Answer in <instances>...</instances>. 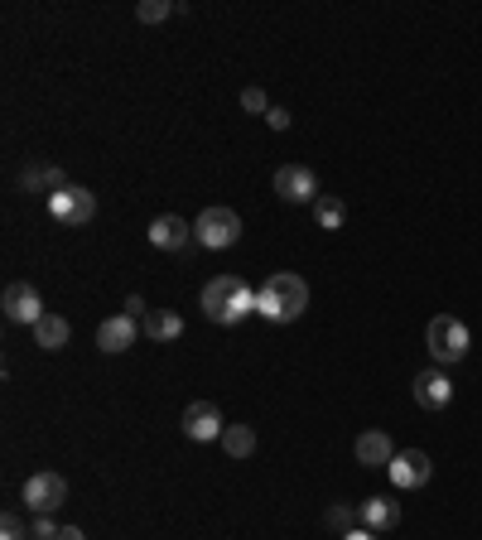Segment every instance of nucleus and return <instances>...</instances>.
Segmentation results:
<instances>
[{
	"mask_svg": "<svg viewBox=\"0 0 482 540\" xmlns=\"http://www.w3.org/2000/svg\"><path fill=\"white\" fill-rule=\"evenodd\" d=\"M415 405L420 410H444V405L454 401V381L444 377L439 367H425V372H415Z\"/></svg>",
	"mask_w": 482,
	"mask_h": 540,
	"instance_id": "11",
	"label": "nucleus"
},
{
	"mask_svg": "<svg viewBox=\"0 0 482 540\" xmlns=\"http://www.w3.org/2000/svg\"><path fill=\"white\" fill-rule=\"evenodd\" d=\"M193 242L208 246V251H227L241 242V217L232 208H203L193 222Z\"/></svg>",
	"mask_w": 482,
	"mask_h": 540,
	"instance_id": "4",
	"label": "nucleus"
},
{
	"mask_svg": "<svg viewBox=\"0 0 482 540\" xmlns=\"http://www.w3.org/2000/svg\"><path fill=\"white\" fill-rule=\"evenodd\" d=\"M314 222H319L323 232H338V227L348 222V208H343V198H338V193H319V203H314Z\"/></svg>",
	"mask_w": 482,
	"mask_h": 540,
	"instance_id": "19",
	"label": "nucleus"
},
{
	"mask_svg": "<svg viewBox=\"0 0 482 540\" xmlns=\"http://www.w3.org/2000/svg\"><path fill=\"white\" fill-rule=\"evenodd\" d=\"M304 309H309V285L299 280L295 270H275V275L261 280V290H256V314H261L266 324H295Z\"/></svg>",
	"mask_w": 482,
	"mask_h": 540,
	"instance_id": "1",
	"label": "nucleus"
},
{
	"mask_svg": "<svg viewBox=\"0 0 482 540\" xmlns=\"http://www.w3.org/2000/svg\"><path fill=\"white\" fill-rule=\"evenodd\" d=\"M323 521H328V531H343V536H348V531H357V521H362V516H357V507L338 502V507H328V512H323Z\"/></svg>",
	"mask_w": 482,
	"mask_h": 540,
	"instance_id": "22",
	"label": "nucleus"
},
{
	"mask_svg": "<svg viewBox=\"0 0 482 540\" xmlns=\"http://www.w3.org/2000/svg\"><path fill=\"white\" fill-rule=\"evenodd\" d=\"M275 193L285 203H319V174L309 164H280L275 169Z\"/></svg>",
	"mask_w": 482,
	"mask_h": 540,
	"instance_id": "8",
	"label": "nucleus"
},
{
	"mask_svg": "<svg viewBox=\"0 0 482 540\" xmlns=\"http://www.w3.org/2000/svg\"><path fill=\"white\" fill-rule=\"evenodd\" d=\"M29 333H34V348L58 352V348H68V338H73V324H68L63 314H44V319L29 328Z\"/></svg>",
	"mask_w": 482,
	"mask_h": 540,
	"instance_id": "17",
	"label": "nucleus"
},
{
	"mask_svg": "<svg viewBox=\"0 0 482 540\" xmlns=\"http://www.w3.org/2000/svg\"><path fill=\"white\" fill-rule=\"evenodd\" d=\"M266 126H270V131H290V111H285V107H270L266 111Z\"/></svg>",
	"mask_w": 482,
	"mask_h": 540,
	"instance_id": "27",
	"label": "nucleus"
},
{
	"mask_svg": "<svg viewBox=\"0 0 482 540\" xmlns=\"http://www.w3.org/2000/svg\"><path fill=\"white\" fill-rule=\"evenodd\" d=\"M241 107L251 111V116H266V111H270V97L261 92V87H246V92H241Z\"/></svg>",
	"mask_w": 482,
	"mask_h": 540,
	"instance_id": "25",
	"label": "nucleus"
},
{
	"mask_svg": "<svg viewBox=\"0 0 482 540\" xmlns=\"http://www.w3.org/2000/svg\"><path fill=\"white\" fill-rule=\"evenodd\" d=\"M126 314H131L135 324H145V319H150L155 309H150V304H145V299H140V295H131V299H126Z\"/></svg>",
	"mask_w": 482,
	"mask_h": 540,
	"instance_id": "26",
	"label": "nucleus"
},
{
	"mask_svg": "<svg viewBox=\"0 0 482 540\" xmlns=\"http://www.w3.org/2000/svg\"><path fill=\"white\" fill-rule=\"evenodd\" d=\"M0 309H5V319L10 324H25L34 328L49 309H44V299H39V290L29 285V280H15V285H5V299H0Z\"/></svg>",
	"mask_w": 482,
	"mask_h": 540,
	"instance_id": "7",
	"label": "nucleus"
},
{
	"mask_svg": "<svg viewBox=\"0 0 482 540\" xmlns=\"http://www.w3.org/2000/svg\"><path fill=\"white\" fill-rule=\"evenodd\" d=\"M63 536V526H58L54 516H34V526H29V540H58Z\"/></svg>",
	"mask_w": 482,
	"mask_h": 540,
	"instance_id": "24",
	"label": "nucleus"
},
{
	"mask_svg": "<svg viewBox=\"0 0 482 540\" xmlns=\"http://www.w3.org/2000/svg\"><path fill=\"white\" fill-rule=\"evenodd\" d=\"M425 348H429V357H434L439 367H449V362H463V357H468L473 333H468V324L454 319V314H434L429 328H425Z\"/></svg>",
	"mask_w": 482,
	"mask_h": 540,
	"instance_id": "3",
	"label": "nucleus"
},
{
	"mask_svg": "<svg viewBox=\"0 0 482 540\" xmlns=\"http://www.w3.org/2000/svg\"><path fill=\"white\" fill-rule=\"evenodd\" d=\"M174 10H184V5H174V0H140V5H135V20H140V25H160Z\"/></svg>",
	"mask_w": 482,
	"mask_h": 540,
	"instance_id": "21",
	"label": "nucleus"
},
{
	"mask_svg": "<svg viewBox=\"0 0 482 540\" xmlns=\"http://www.w3.org/2000/svg\"><path fill=\"white\" fill-rule=\"evenodd\" d=\"M391 483L401 487V492H415V487H425L429 478H434V463H429L425 449H405V454H396L391 459Z\"/></svg>",
	"mask_w": 482,
	"mask_h": 540,
	"instance_id": "9",
	"label": "nucleus"
},
{
	"mask_svg": "<svg viewBox=\"0 0 482 540\" xmlns=\"http://www.w3.org/2000/svg\"><path fill=\"white\" fill-rule=\"evenodd\" d=\"M135 338H140V324H135L131 314H111L107 324L97 328V348L102 352H126L135 348Z\"/></svg>",
	"mask_w": 482,
	"mask_h": 540,
	"instance_id": "12",
	"label": "nucleus"
},
{
	"mask_svg": "<svg viewBox=\"0 0 482 540\" xmlns=\"http://www.w3.org/2000/svg\"><path fill=\"white\" fill-rule=\"evenodd\" d=\"M145 338H155V343H174V338H184V319L174 314V309H155L145 324H140Z\"/></svg>",
	"mask_w": 482,
	"mask_h": 540,
	"instance_id": "18",
	"label": "nucleus"
},
{
	"mask_svg": "<svg viewBox=\"0 0 482 540\" xmlns=\"http://www.w3.org/2000/svg\"><path fill=\"white\" fill-rule=\"evenodd\" d=\"M20 497H25V507L34 516H54L63 502H68V478L63 473H29L25 487H20Z\"/></svg>",
	"mask_w": 482,
	"mask_h": 540,
	"instance_id": "5",
	"label": "nucleus"
},
{
	"mask_svg": "<svg viewBox=\"0 0 482 540\" xmlns=\"http://www.w3.org/2000/svg\"><path fill=\"white\" fill-rule=\"evenodd\" d=\"M188 242H193V227H188L184 217L164 213L150 222V246H160V251H184Z\"/></svg>",
	"mask_w": 482,
	"mask_h": 540,
	"instance_id": "13",
	"label": "nucleus"
},
{
	"mask_svg": "<svg viewBox=\"0 0 482 540\" xmlns=\"http://www.w3.org/2000/svg\"><path fill=\"white\" fill-rule=\"evenodd\" d=\"M203 314H208V324L237 328L241 319L256 314V290L241 275H217V280L203 285Z\"/></svg>",
	"mask_w": 482,
	"mask_h": 540,
	"instance_id": "2",
	"label": "nucleus"
},
{
	"mask_svg": "<svg viewBox=\"0 0 482 540\" xmlns=\"http://www.w3.org/2000/svg\"><path fill=\"white\" fill-rule=\"evenodd\" d=\"M0 540H29V526L20 512H5L0 516Z\"/></svg>",
	"mask_w": 482,
	"mask_h": 540,
	"instance_id": "23",
	"label": "nucleus"
},
{
	"mask_svg": "<svg viewBox=\"0 0 482 540\" xmlns=\"http://www.w3.org/2000/svg\"><path fill=\"white\" fill-rule=\"evenodd\" d=\"M357 516H362L367 531H396V526H401V502H396V497H367V502L357 507Z\"/></svg>",
	"mask_w": 482,
	"mask_h": 540,
	"instance_id": "15",
	"label": "nucleus"
},
{
	"mask_svg": "<svg viewBox=\"0 0 482 540\" xmlns=\"http://www.w3.org/2000/svg\"><path fill=\"white\" fill-rule=\"evenodd\" d=\"M222 449H227L232 459H251V454H256V430H251V425H227V430H222Z\"/></svg>",
	"mask_w": 482,
	"mask_h": 540,
	"instance_id": "20",
	"label": "nucleus"
},
{
	"mask_svg": "<svg viewBox=\"0 0 482 540\" xmlns=\"http://www.w3.org/2000/svg\"><path fill=\"white\" fill-rule=\"evenodd\" d=\"M20 184H25V193H44V198H54L58 189H68V174H63L58 164H29L25 174H20Z\"/></svg>",
	"mask_w": 482,
	"mask_h": 540,
	"instance_id": "16",
	"label": "nucleus"
},
{
	"mask_svg": "<svg viewBox=\"0 0 482 540\" xmlns=\"http://www.w3.org/2000/svg\"><path fill=\"white\" fill-rule=\"evenodd\" d=\"M58 540H87V536H82L78 526H63V536H58Z\"/></svg>",
	"mask_w": 482,
	"mask_h": 540,
	"instance_id": "29",
	"label": "nucleus"
},
{
	"mask_svg": "<svg viewBox=\"0 0 482 540\" xmlns=\"http://www.w3.org/2000/svg\"><path fill=\"white\" fill-rule=\"evenodd\" d=\"M49 217L54 222H68V227H82V222L97 217V193L82 189V184H68V189H58L49 198Z\"/></svg>",
	"mask_w": 482,
	"mask_h": 540,
	"instance_id": "6",
	"label": "nucleus"
},
{
	"mask_svg": "<svg viewBox=\"0 0 482 540\" xmlns=\"http://www.w3.org/2000/svg\"><path fill=\"white\" fill-rule=\"evenodd\" d=\"M357 463L362 468H391V459H396V444H391V434H381V430H367V434H357Z\"/></svg>",
	"mask_w": 482,
	"mask_h": 540,
	"instance_id": "14",
	"label": "nucleus"
},
{
	"mask_svg": "<svg viewBox=\"0 0 482 540\" xmlns=\"http://www.w3.org/2000/svg\"><path fill=\"white\" fill-rule=\"evenodd\" d=\"M222 410H217L213 401H193L184 410V434L193 439V444H213V439H222Z\"/></svg>",
	"mask_w": 482,
	"mask_h": 540,
	"instance_id": "10",
	"label": "nucleus"
},
{
	"mask_svg": "<svg viewBox=\"0 0 482 540\" xmlns=\"http://www.w3.org/2000/svg\"><path fill=\"white\" fill-rule=\"evenodd\" d=\"M343 540H376V531H367V526H357V531H348Z\"/></svg>",
	"mask_w": 482,
	"mask_h": 540,
	"instance_id": "28",
	"label": "nucleus"
}]
</instances>
